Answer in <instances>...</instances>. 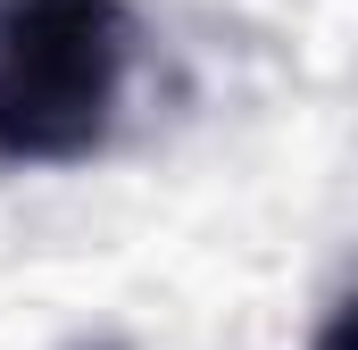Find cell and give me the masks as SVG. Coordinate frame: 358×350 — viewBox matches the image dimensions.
Instances as JSON below:
<instances>
[{"instance_id":"6da1fadb","label":"cell","mask_w":358,"mask_h":350,"mask_svg":"<svg viewBox=\"0 0 358 350\" xmlns=\"http://www.w3.org/2000/svg\"><path fill=\"white\" fill-rule=\"evenodd\" d=\"M125 76V25L108 0H8L0 8V150L76 159L100 142Z\"/></svg>"}]
</instances>
